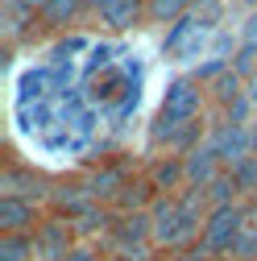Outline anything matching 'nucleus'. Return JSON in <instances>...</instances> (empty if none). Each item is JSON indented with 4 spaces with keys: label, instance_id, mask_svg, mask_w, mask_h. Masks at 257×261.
Listing matches in <instances>:
<instances>
[{
    "label": "nucleus",
    "instance_id": "obj_2",
    "mask_svg": "<svg viewBox=\"0 0 257 261\" xmlns=\"http://www.w3.org/2000/svg\"><path fill=\"white\" fill-rule=\"evenodd\" d=\"M245 228H249V207H245V199H241V203H220V207L208 212V224H203V232H199V245H203V253H208L212 261L233 257L237 241L245 237Z\"/></svg>",
    "mask_w": 257,
    "mask_h": 261
},
{
    "label": "nucleus",
    "instance_id": "obj_5",
    "mask_svg": "<svg viewBox=\"0 0 257 261\" xmlns=\"http://www.w3.org/2000/svg\"><path fill=\"white\" fill-rule=\"evenodd\" d=\"M208 141L220 153L224 170H233V166H241L245 158H253V133H249V124H216L212 133H208Z\"/></svg>",
    "mask_w": 257,
    "mask_h": 261
},
{
    "label": "nucleus",
    "instance_id": "obj_4",
    "mask_svg": "<svg viewBox=\"0 0 257 261\" xmlns=\"http://www.w3.org/2000/svg\"><path fill=\"white\" fill-rule=\"evenodd\" d=\"M34 245H38V261H67V253L79 245V232L67 216L46 212V220L34 228Z\"/></svg>",
    "mask_w": 257,
    "mask_h": 261
},
{
    "label": "nucleus",
    "instance_id": "obj_9",
    "mask_svg": "<svg viewBox=\"0 0 257 261\" xmlns=\"http://www.w3.org/2000/svg\"><path fill=\"white\" fill-rule=\"evenodd\" d=\"M183 166H187V187H208L212 178L224 174V162H220V153L212 149V141L195 145V149L183 158Z\"/></svg>",
    "mask_w": 257,
    "mask_h": 261
},
{
    "label": "nucleus",
    "instance_id": "obj_13",
    "mask_svg": "<svg viewBox=\"0 0 257 261\" xmlns=\"http://www.w3.org/2000/svg\"><path fill=\"white\" fill-rule=\"evenodd\" d=\"M0 261H38L34 232H0Z\"/></svg>",
    "mask_w": 257,
    "mask_h": 261
},
{
    "label": "nucleus",
    "instance_id": "obj_11",
    "mask_svg": "<svg viewBox=\"0 0 257 261\" xmlns=\"http://www.w3.org/2000/svg\"><path fill=\"white\" fill-rule=\"evenodd\" d=\"M137 17H145V0H112V5L100 13V21L112 29V34H124V29H133Z\"/></svg>",
    "mask_w": 257,
    "mask_h": 261
},
{
    "label": "nucleus",
    "instance_id": "obj_24",
    "mask_svg": "<svg viewBox=\"0 0 257 261\" xmlns=\"http://www.w3.org/2000/svg\"><path fill=\"white\" fill-rule=\"evenodd\" d=\"M100 261H124V257H112V253H104V257H100Z\"/></svg>",
    "mask_w": 257,
    "mask_h": 261
},
{
    "label": "nucleus",
    "instance_id": "obj_23",
    "mask_svg": "<svg viewBox=\"0 0 257 261\" xmlns=\"http://www.w3.org/2000/svg\"><path fill=\"white\" fill-rule=\"evenodd\" d=\"M249 104H253V112H257V79L249 83Z\"/></svg>",
    "mask_w": 257,
    "mask_h": 261
},
{
    "label": "nucleus",
    "instance_id": "obj_16",
    "mask_svg": "<svg viewBox=\"0 0 257 261\" xmlns=\"http://www.w3.org/2000/svg\"><path fill=\"white\" fill-rule=\"evenodd\" d=\"M203 191H208V203H212V207H220V203H241V199H245L241 187H237V178H233V170H224L220 178H212Z\"/></svg>",
    "mask_w": 257,
    "mask_h": 261
},
{
    "label": "nucleus",
    "instance_id": "obj_14",
    "mask_svg": "<svg viewBox=\"0 0 257 261\" xmlns=\"http://www.w3.org/2000/svg\"><path fill=\"white\" fill-rule=\"evenodd\" d=\"M187 13H195V0H145V17L153 25H174Z\"/></svg>",
    "mask_w": 257,
    "mask_h": 261
},
{
    "label": "nucleus",
    "instance_id": "obj_18",
    "mask_svg": "<svg viewBox=\"0 0 257 261\" xmlns=\"http://www.w3.org/2000/svg\"><path fill=\"white\" fill-rule=\"evenodd\" d=\"M233 178H237V187H241L245 199H257V153L245 158L241 166H233Z\"/></svg>",
    "mask_w": 257,
    "mask_h": 261
},
{
    "label": "nucleus",
    "instance_id": "obj_21",
    "mask_svg": "<svg viewBox=\"0 0 257 261\" xmlns=\"http://www.w3.org/2000/svg\"><path fill=\"white\" fill-rule=\"evenodd\" d=\"M108 5H112V0H83V9H87V13H95V17H100Z\"/></svg>",
    "mask_w": 257,
    "mask_h": 261
},
{
    "label": "nucleus",
    "instance_id": "obj_20",
    "mask_svg": "<svg viewBox=\"0 0 257 261\" xmlns=\"http://www.w3.org/2000/svg\"><path fill=\"white\" fill-rule=\"evenodd\" d=\"M241 46H257V13H249V21L241 25Z\"/></svg>",
    "mask_w": 257,
    "mask_h": 261
},
{
    "label": "nucleus",
    "instance_id": "obj_3",
    "mask_svg": "<svg viewBox=\"0 0 257 261\" xmlns=\"http://www.w3.org/2000/svg\"><path fill=\"white\" fill-rule=\"evenodd\" d=\"M212 38L216 29H208L195 13H187L183 21H174L162 38V54L174 58V62H195V58H208L212 54Z\"/></svg>",
    "mask_w": 257,
    "mask_h": 261
},
{
    "label": "nucleus",
    "instance_id": "obj_7",
    "mask_svg": "<svg viewBox=\"0 0 257 261\" xmlns=\"http://www.w3.org/2000/svg\"><path fill=\"white\" fill-rule=\"evenodd\" d=\"M0 195H13V199H50V182L34 170V166H17V162H9L5 170H0Z\"/></svg>",
    "mask_w": 257,
    "mask_h": 261
},
{
    "label": "nucleus",
    "instance_id": "obj_12",
    "mask_svg": "<svg viewBox=\"0 0 257 261\" xmlns=\"http://www.w3.org/2000/svg\"><path fill=\"white\" fill-rule=\"evenodd\" d=\"M79 13H83V0H42L38 5V21L46 29H67Z\"/></svg>",
    "mask_w": 257,
    "mask_h": 261
},
{
    "label": "nucleus",
    "instance_id": "obj_10",
    "mask_svg": "<svg viewBox=\"0 0 257 261\" xmlns=\"http://www.w3.org/2000/svg\"><path fill=\"white\" fill-rule=\"evenodd\" d=\"M145 178L158 195H178L187 187V166H183V158H153Z\"/></svg>",
    "mask_w": 257,
    "mask_h": 261
},
{
    "label": "nucleus",
    "instance_id": "obj_25",
    "mask_svg": "<svg viewBox=\"0 0 257 261\" xmlns=\"http://www.w3.org/2000/svg\"><path fill=\"white\" fill-rule=\"evenodd\" d=\"M245 5H249V9H253V13H257V0H245Z\"/></svg>",
    "mask_w": 257,
    "mask_h": 261
},
{
    "label": "nucleus",
    "instance_id": "obj_6",
    "mask_svg": "<svg viewBox=\"0 0 257 261\" xmlns=\"http://www.w3.org/2000/svg\"><path fill=\"white\" fill-rule=\"evenodd\" d=\"M133 182V174H128V166L124 162H104V166H95V170H87L83 174V187H87V195L95 203H104V207H112L116 203V195Z\"/></svg>",
    "mask_w": 257,
    "mask_h": 261
},
{
    "label": "nucleus",
    "instance_id": "obj_17",
    "mask_svg": "<svg viewBox=\"0 0 257 261\" xmlns=\"http://www.w3.org/2000/svg\"><path fill=\"white\" fill-rule=\"evenodd\" d=\"M108 67H112V46L108 42H91L87 46V62H83V79L91 83L95 71H108Z\"/></svg>",
    "mask_w": 257,
    "mask_h": 261
},
{
    "label": "nucleus",
    "instance_id": "obj_8",
    "mask_svg": "<svg viewBox=\"0 0 257 261\" xmlns=\"http://www.w3.org/2000/svg\"><path fill=\"white\" fill-rule=\"evenodd\" d=\"M46 220L42 203L34 199H13V195H0V232H34Z\"/></svg>",
    "mask_w": 257,
    "mask_h": 261
},
{
    "label": "nucleus",
    "instance_id": "obj_19",
    "mask_svg": "<svg viewBox=\"0 0 257 261\" xmlns=\"http://www.w3.org/2000/svg\"><path fill=\"white\" fill-rule=\"evenodd\" d=\"M233 71L241 75V79H257V46H237V54H233Z\"/></svg>",
    "mask_w": 257,
    "mask_h": 261
},
{
    "label": "nucleus",
    "instance_id": "obj_22",
    "mask_svg": "<svg viewBox=\"0 0 257 261\" xmlns=\"http://www.w3.org/2000/svg\"><path fill=\"white\" fill-rule=\"evenodd\" d=\"M42 0H9V9H29V13H38Z\"/></svg>",
    "mask_w": 257,
    "mask_h": 261
},
{
    "label": "nucleus",
    "instance_id": "obj_1",
    "mask_svg": "<svg viewBox=\"0 0 257 261\" xmlns=\"http://www.w3.org/2000/svg\"><path fill=\"white\" fill-rule=\"evenodd\" d=\"M203 108V91L191 75H174L162 91V108H158L153 124H149V145H166L187 120H199Z\"/></svg>",
    "mask_w": 257,
    "mask_h": 261
},
{
    "label": "nucleus",
    "instance_id": "obj_15",
    "mask_svg": "<svg viewBox=\"0 0 257 261\" xmlns=\"http://www.w3.org/2000/svg\"><path fill=\"white\" fill-rule=\"evenodd\" d=\"M208 87H212V95H216V104H220V108H233L237 100H245V95H249L245 79H241V75H237L233 67L224 71V75H220L216 83H208Z\"/></svg>",
    "mask_w": 257,
    "mask_h": 261
}]
</instances>
